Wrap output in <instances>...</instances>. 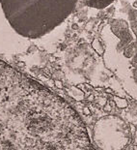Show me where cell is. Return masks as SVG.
Masks as SVG:
<instances>
[{
    "label": "cell",
    "instance_id": "6da1fadb",
    "mask_svg": "<svg viewBox=\"0 0 137 150\" xmlns=\"http://www.w3.org/2000/svg\"><path fill=\"white\" fill-rule=\"evenodd\" d=\"M0 150H97L65 100L0 60Z\"/></svg>",
    "mask_w": 137,
    "mask_h": 150
},
{
    "label": "cell",
    "instance_id": "7a4b0ae2",
    "mask_svg": "<svg viewBox=\"0 0 137 150\" xmlns=\"http://www.w3.org/2000/svg\"><path fill=\"white\" fill-rule=\"evenodd\" d=\"M76 0H0L11 26L26 38H39L56 28L74 10Z\"/></svg>",
    "mask_w": 137,
    "mask_h": 150
},
{
    "label": "cell",
    "instance_id": "3957f363",
    "mask_svg": "<svg viewBox=\"0 0 137 150\" xmlns=\"http://www.w3.org/2000/svg\"><path fill=\"white\" fill-rule=\"evenodd\" d=\"M94 139L103 150H120L129 140V128L117 116H107L98 120L94 128Z\"/></svg>",
    "mask_w": 137,
    "mask_h": 150
},
{
    "label": "cell",
    "instance_id": "277c9868",
    "mask_svg": "<svg viewBox=\"0 0 137 150\" xmlns=\"http://www.w3.org/2000/svg\"><path fill=\"white\" fill-rule=\"evenodd\" d=\"M113 0H87V4L95 8H103L109 5Z\"/></svg>",
    "mask_w": 137,
    "mask_h": 150
}]
</instances>
